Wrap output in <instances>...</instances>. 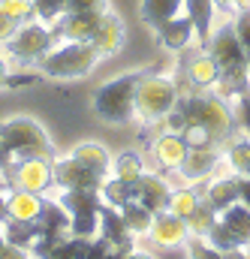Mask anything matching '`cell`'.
<instances>
[{"mask_svg":"<svg viewBox=\"0 0 250 259\" xmlns=\"http://www.w3.org/2000/svg\"><path fill=\"white\" fill-rule=\"evenodd\" d=\"M61 202L69 214V232L81 238H94L100 229V190H63Z\"/></svg>","mask_w":250,"mask_h":259,"instance_id":"52a82bcc","label":"cell"},{"mask_svg":"<svg viewBox=\"0 0 250 259\" xmlns=\"http://www.w3.org/2000/svg\"><path fill=\"white\" fill-rule=\"evenodd\" d=\"M205 202L214 211H226L238 202V175H220L205 187Z\"/></svg>","mask_w":250,"mask_h":259,"instance_id":"603a6c76","label":"cell"},{"mask_svg":"<svg viewBox=\"0 0 250 259\" xmlns=\"http://www.w3.org/2000/svg\"><path fill=\"white\" fill-rule=\"evenodd\" d=\"M103 181H106V175L85 166L72 154L69 157H55V184L63 187V190H100Z\"/></svg>","mask_w":250,"mask_h":259,"instance_id":"30bf717a","label":"cell"},{"mask_svg":"<svg viewBox=\"0 0 250 259\" xmlns=\"http://www.w3.org/2000/svg\"><path fill=\"white\" fill-rule=\"evenodd\" d=\"M55 46H58V36H55L52 24L36 18V21L18 24V30L9 36V42L0 46V55L12 64H39Z\"/></svg>","mask_w":250,"mask_h":259,"instance_id":"5b68a950","label":"cell"},{"mask_svg":"<svg viewBox=\"0 0 250 259\" xmlns=\"http://www.w3.org/2000/svg\"><path fill=\"white\" fill-rule=\"evenodd\" d=\"M124 259H154V256H151V253H145V250H130Z\"/></svg>","mask_w":250,"mask_h":259,"instance_id":"c3c4849f","label":"cell"},{"mask_svg":"<svg viewBox=\"0 0 250 259\" xmlns=\"http://www.w3.org/2000/svg\"><path fill=\"white\" fill-rule=\"evenodd\" d=\"M3 247H6V238H3V232H0V253H3Z\"/></svg>","mask_w":250,"mask_h":259,"instance_id":"816d5d0a","label":"cell"},{"mask_svg":"<svg viewBox=\"0 0 250 259\" xmlns=\"http://www.w3.org/2000/svg\"><path fill=\"white\" fill-rule=\"evenodd\" d=\"M184 97H187V124H205L211 130L214 142L220 148H226L238 133L229 100H223L217 94H199V91H190Z\"/></svg>","mask_w":250,"mask_h":259,"instance_id":"6da1fadb","label":"cell"},{"mask_svg":"<svg viewBox=\"0 0 250 259\" xmlns=\"http://www.w3.org/2000/svg\"><path fill=\"white\" fill-rule=\"evenodd\" d=\"M130 190H133V199H136V202H142V205H145L148 211H154V214L166 211L169 193H172L169 181L160 178V175H154V172H145L136 184H130Z\"/></svg>","mask_w":250,"mask_h":259,"instance_id":"9a60e30c","label":"cell"},{"mask_svg":"<svg viewBox=\"0 0 250 259\" xmlns=\"http://www.w3.org/2000/svg\"><path fill=\"white\" fill-rule=\"evenodd\" d=\"M0 9L15 18L18 24H27V21H36V9H33V0H0Z\"/></svg>","mask_w":250,"mask_h":259,"instance_id":"836d02e7","label":"cell"},{"mask_svg":"<svg viewBox=\"0 0 250 259\" xmlns=\"http://www.w3.org/2000/svg\"><path fill=\"white\" fill-rule=\"evenodd\" d=\"M238 202L250 208V178H238Z\"/></svg>","mask_w":250,"mask_h":259,"instance_id":"b9f144b4","label":"cell"},{"mask_svg":"<svg viewBox=\"0 0 250 259\" xmlns=\"http://www.w3.org/2000/svg\"><path fill=\"white\" fill-rule=\"evenodd\" d=\"M33 9H36V18L46 21V24H55L66 12V0H33Z\"/></svg>","mask_w":250,"mask_h":259,"instance_id":"d590c367","label":"cell"},{"mask_svg":"<svg viewBox=\"0 0 250 259\" xmlns=\"http://www.w3.org/2000/svg\"><path fill=\"white\" fill-rule=\"evenodd\" d=\"M181 136H184L187 148H220L205 124H187V127L181 130Z\"/></svg>","mask_w":250,"mask_h":259,"instance_id":"e575fe53","label":"cell"},{"mask_svg":"<svg viewBox=\"0 0 250 259\" xmlns=\"http://www.w3.org/2000/svg\"><path fill=\"white\" fill-rule=\"evenodd\" d=\"M184 12H187L190 21H193L196 39L205 46L208 36H211V30H214V12H217L214 0H184Z\"/></svg>","mask_w":250,"mask_h":259,"instance_id":"7402d4cb","label":"cell"},{"mask_svg":"<svg viewBox=\"0 0 250 259\" xmlns=\"http://www.w3.org/2000/svg\"><path fill=\"white\" fill-rule=\"evenodd\" d=\"M72 157L81 160L85 166L97 169L100 175H109V169H112V157H109V151H106L103 145H97V142H81V145H75V148H72Z\"/></svg>","mask_w":250,"mask_h":259,"instance_id":"484cf974","label":"cell"},{"mask_svg":"<svg viewBox=\"0 0 250 259\" xmlns=\"http://www.w3.org/2000/svg\"><path fill=\"white\" fill-rule=\"evenodd\" d=\"M187 256L190 259H223V253H220L217 247H211L205 238L190 235V238H187Z\"/></svg>","mask_w":250,"mask_h":259,"instance_id":"f35d334b","label":"cell"},{"mask_svg":"<svg viewBox=\"0 0 250 259\" xmlns=\"http://www.w3.org/2000/svg\"><path fill=\"white\" fill-rule=\"evenodd\" d=\"M12 160H15V157H12V154H6V151L0 148V175H3V169H6V166H9Z\"/></svg>","mask_w":250,"mask_h":259,"instance_id":"7dc6e473","label":"cell"},{"mask_svg":"<svg viewBox=\"0 0 250 259\" xmlns=\"http://www.w3.org/2000/svg\"><path fill=\"white\" fill-rule=\"evenodd\" d=\"M199 202H202L199 190H190V187H172L166 211H172V214H178V217H184V220H187L190 214L199 208Z\"/></svg>","mask_w":250,"mask_h":259,"instance_id":"f546056e","label":"cell"},{"mask_svg":"<svg viewBox=\"0 0 250 259\" xmlns=\"http://www.w3.org/2000/svg\"><path fill=\"white\" fill-rule=\"evenodd\" d=\"M100 18H103V12H66L52 24V30L58 36V42L61 39L63 42H91Z\"/></svg>","mask_w":250,"mask_h":259,"instance_id":"7c38bea8","label":"cell"},{"mask_svg":"<svg viewBox=\"0 0 250 259\" xmlns=\"http://www.w3.org/2000/svg\"><path fill=\"white\" fill-rule=\"evenodd\" d=\"M100 193L106 196V202H109V205H115V208H121L124 202L133 199L130 184L121 181V178H106V181H103V187H100Z\"/></svg>","mask_w":250,"mask_h":259,"instance_id":"1f68e13d","label":"cell"},{"mask_svg":"<svg viewBox=\"0 0 250 259\" xmlns=\"http://www.w3.org/2000/svg\"><path fill=\"white\" fill-rule=\"evenodd\" d=\"M232 112H235V124H238V133L250 139V91H244L241 97L232 100Z\"/></svg>","mask_w":250,"mask_h":259,"instance_id":"8d00e7d4","label":"cell"},{"mask_svg":"<svg viewBox=\"0 0 250 259\" xmlns=\"http://www.w3.org/2000/svg\"><path fill=\"white\" fill-rule=\"evenodd\" d=\"M33 223H36L39 238H55V235L69 232V214H66V208H63L58 199H55V202L46 199V202H43V211H39V217H36Z\"/></svg>","mask_w":250,"mask_h":259,"instance_id":"d6986e66","label":"cell"},{"mask_svg":"<svg viewBox=\"0 0 250 259\" xmlns=\"http://www.w3.org/2000/svg\"><path fill=\"white\" fill-rule=\"evenodd\" d=\"M97 232H100V238L109 241V247L115 253L127 256L133 250V232L127 229L124 217H121V208H115L109 202H103V208H100V229Z\"/></svg>","mask_w":250,"mask_h":259,"instance_id":"8fae6325","label":"cell"},{"mask_svg":"<svg viewBox=\"0 0 250 259\" xmlns=\"http://www.w3.org/2000/svg\"><path fill=\"white\" fill-rule=\"evenodd\" d=\"M214 6H217L220 12H229V15L238 12V0H214Z\"/></svg>","mask_w":250,"mask_h":259,"instance_id":"7bdbcfd3","label":"cell"},{"mask_svg":"<svg viewBox=\"0 0 250 259\" xmlns=\"http://www.w3.org/2000/svg\"><path fill=\"white\" fill-rule=\"evenodd\" d=\"M223 259H250V250L247 247H232V250H226Z\"/></svg>","mask_w":250,"mask_h":259,"instance_id":"f6af8a7d","label":"cell"},{"mask_svg":"<svg viewBox=\"0 0 250 259\" xmlns=\"http://www.w3.org/2000/svg\"><path fill=\"white\" fill-rule=\"evenodd\" d=\"M106 259H124V256H121V253H115V250H112V253H109V256H106Z\"/></svg>","mask_w":250,"mask_h":259,"instance_id":"f907efd6","label":"cell"},{"mask_svg":"<svg viewBox=\"0 0 250 259\" xmlns=\"http://www.w3.org/2000/svg\"><path fill=\"white\" fill-rule=\"evenodd\" d=\"M220 157H223V148H190L184 163L178 166V175L190 184H199L208 175H214V169L220 166Z\"/></svg>","mask_w":250,"mask_h":259,"instance_id":"5bb4252c","label":"cell"},{"mask_svg":"<svg viewBox=\"0 0 250 259\" xmlns=\"http://www.w3.org/2000/svg\"><path fill=\"white\" fill-rule=\"evenodd\" d=\"M0 148L6 154L18 157H46L55 160V145L49 139V133L39 127L33 118H9L0 121Z\"/></svg>","mask_w":250,"mask_h":259,"instance_id":"277c9868","label":"cell"},{"mask_svg":"<svg viewBox=\"0 0 250 259\" xmlns=\"http://www.w3.org/2000/svg\"><path fill=\"white\" fill-rule=\"evenodd\" d=\"M205 241H208L211 247H217L220 253H226V250H232V247H241V244L235 241V235H232V232L226 229V223H223L220 217H217V223L211 226V232L205 235Z\"/></svg>","mask_w":250,"mask_h":259,"instance_id":"d6a6232c","label":"cell"},{"mask_svg":"<svg viewBox=\"0 0 250 259\" xmlns=\"http://www.w3.org/2000/svg\"><path fill=\"white\" fill-rule=\"evenodd\" d=\"M187 142H184V136L181 133H172V130H166L163 136H157V142H154V160L163 166V169H169V172H178V166L184 163V157H187Z\"/></svg>","mask_w":250,"mask_h":259,"instance_id":"ac0fdd59","label":"cell"},{"mask_svg":"<svg viewBox=\"0 0 250 259\" xmlns=\"http://www.w3.org/2000/svg\"><path fill=\"white\" fill-rule=\"evenodd\" d=\"M181 12H184V0H142L139 3V18L151 30H157L160 24H166L169 18H175Z\"/></svg>","mask_w":250,"mask_h":259,"instance_id":"44dd1931","label":"cell"},{"mask_svg":"<svg viewBox=\"0 0 250 259\" xmlns=\"http://www.w3.org/2000/svg\"><path fill=\"white\" fill-rule=\"evenodd\" d=\"M223 154H226V160H229V166H232V172L238 178H250V139L247 136L232 139L223 148Z\"/></svg>","mask_w":250,"mask_h":259,"instance_id":"f1b7e54d","label":"cell"},{"mask_svg":"<svg viewBox=\"0 0 250 259\" xmlns=\"http://www.w3.org/2000/svg\"><path fill=\"white\" fill-rule=\"evenodd\" d=\"M43 196L39 193H30V190H9L6 193V214L12 217V220H36L39 217V211H43ZM6 217V220H9Z\"/></svg>","mask_w":250,"mask_h":259,"instance_id":"ffe728a7","label":"cell"},{"mask_svg":"<svg viewBox=\"0 0 250 259\" xmlns=\"http://www.w3.org/2000/svg\"><path fill=\"white\" fill-rule=\"evenodd\" d=\"M3 178L15 190H30V193H49L55 187V160L46 157H18L3 169Z\"/></svg>","mask_w":250,"mask_h":259,"instance_id":"ba28073f","label":"cell"},{"mask_svg":"<svg viewBox=\"0 0 250 259\" xmlns=\"http://www.w3.org/2000/svg\"><path fill=\"white\" fill-rule=\"evenodd\" d=\"M121 217H124L127 229L133 232V235H148L151 232V223H154V211H148L142 202H136V199H130L121 205Z\"/></svg>","mask_w":250,"mask_h":259,"instance_id":"4316f807","label":"cell"},{"mask_svg":"<svg viewBox=\"0 0 250 259\" xmlns=\"http://www.w3.org/2000/svg\"><path fill=\"white\" fill-rule=\"evenodd\" d=\"M175 100H178V81L172 75L145 72L139 81V91H136V118H142L145 124L166 121Z\"/></svg>","mask_w":250,"mask_h":259,"instance_id":"8992f818","label":"cell"},{"mask_svg":"<svg viewBox=\"0 0 250 259\" xmlns=\"http://www.w3.org/2000/svg\"><path fill=\"white\" fill-rule=\"evenodd\" d=\"M181 69H184V81H190L196 91H208L220 78V66H217V61L211 58V52L202 42L187 46L181 52Z\"/></svg>","mask_w":250,"mask_h":259,"instance_id":"9c48e42d","label":"cell"},{"mask_svg":"<svg viewBox=\"0 0 250 259\" xmlns=\"http://www.w3.org/2000/svg\"><path fill=\"white\" fill-rule=\"evenodd\" d=\"M15 30H18V21H15V18H9V15L0 9V46H3V42H9V36H12Z\"/></svg>","mask_w":250,"mask_h":259,"instance_id":"60d3db41","label":"cell"},{"mask_svg":"<svg viewBox=\"0 0 250 259\" xmlns=\"http://www.w3.org/2000/svg\"><path fill=\"white\" fill-rule=\"evenodd\" d=\"M112 172H115V178H121L127 184H136L145 175V160H142L139 151H121L112 160Z\"/></svg>","mask_w":250,"mask_h":259,"instance_id":"83f0119b","label":"cell"},{"mask_svg":"<svg viewBox=\"0 0 250 259\" xmlns=\"http://www.w3.org/2000/svg\"><path fill=\"white\" fill-rule=\"evenodd\" d=\"M9 72H12V69H9V61L0 55V88H6V78H9Z\"/></svg>","mask_w":250,"mask_h":259,"instance_id":"bcb514c9","label":"cell"},{"mask_svg":"<svg viewBox=\"0 0 250 259\" xmlns=\"http://www.w3.org/2000/svg\"><path fill=\"white\" fill-rule=\"evenodd\" d=\"M217 217H220V211H214L205 199L199 202V208L193 211L187 217V229H190V235H196V238H205L208 232H211V226L217 223Z\"/></svg>","mask_w":250,"mask_h":259,"instance_id":"4dcf8cb0","label":"cell"},{"mask_svg":"<svg viewBox=\"0 0 250 259\" xmlns=\"http://www.w3.org/2000/svg\"><path fill=\"white\" fill-rule=\"evenodd\" d=\"M220 220L226 223V229L235 235L241 247H250V208L244 202H235L226 211H220Z\"/></svg>","mask_w":250,"mask_h":259,"instance_id":"cb8c5ba5","label":"cell"},{"mask_svg":"<svg viewBox=\"0 0 250 259\" xmlns=\"http://www.w3.org/2000/svg\"><path fill=\"white\" fill-rule=\"evenodd\" d=\"M241 9H244V12H250V0H238V12H241Z\"/></svg>","mask_w":250,"mask_h":259,"instance_id":"681fc988","label":"cell"},{"mask_svg":"<svg viewBox=\"0 0 250 259\" xmlns=\"http://www.w3.org/2000/svg\"><path fill=\"white\" fill-rule=\"evenodd\" d=\"M106 9L109 0H66V12H106Z\"/></svg>","mask_w":250,"mask_h":259,"instance_id":"ab89813d","label":"cell"},{"mask_svg":"<svg viewBox=\"0 0 250 259\" xmlns=\"http://www.w3.org/2000/svg\"><path fill=\"white\" fill-rule=\"evenodd\" d=\"M148 238L160 247H178V244H187L190 238V229H187V220L172 214V211H160L154 214V223H151V232Z\"/></svg>","mask_w":250,"mask_h":259,"instance_id":"4fadbf2b","label":"cell"},{"mask_svg":"<svg viewBox=\"0 0 250 259\" xmlns=\"http://www.w3.org/2000/svg\"><path fill=\"white\" fill-rule=\"evenodd\" d=\"M0 232H3V238H6L9 244L21 247V250H27V253H30V247H33L36 238H39L33 220H12V217H9V220L0 226Z\"/></svg>","mask_w":250,"mask_h":259,"instance_id":"d4e9b609","label":"cell"},{"mask_svg":"<svg viewBox=\"0 0 250 259\" xmlns=\"http://www.w3.org/2000/svg\"><path fill=\"white\" fill-rule=\"evenodd\" d=\"M91 42L100 49L103 58L118 55L124 49V24H121V18L106 9L103 18H100V24H97V30H94V36H91Z\"/></svg>","mask_w":250,"mask_h":259,"instance_id":"2e32d148","label":"cell"},{"mask_svg":"<svg viewBox=\"0 0 250 259\" xmlns=\"http://www.w3.org/2000/svg\"><path fill=\"white\" fill-rule=\"evenodd\" d=\"M154 33H157V39H160V46H163V49L178 52V55L187 49L190 39L196 36V33H193V21H190L187 12H181V15L169 18V21H166V24H160Z\"/></svg>","mask_w":250,"mask_h":259,"instance_id":"e0dca14e","label":"cell"},{"mask_svg":"<svg viewBox=\"0 0 250 259\" xmlns=\"http://www.w3.org/2000/svg\"><path fill=\"white\" fill-rule=\"evenodd\" d=\"M232 27H235V36L244 49V58H247V66H250V12H235L232 15Z\"/></svg>","mask_w":250,"mask_h":259,"instance_id":"74e56055","label":"cell"},{"mask_svg":"<svg viewBox=\"0 0 250 259\" xmlns=\"http://www.w3.org/2000/svg\"><path fill=\"white\" fill-rule=\"evenodd\" d=\"M6 193H9V190H6V184L0 181V226H3L6 217H9V214H6Z\"/></svg>","mask_w":250,"mask_h":259,"instance_id":"ee69618b","label":"cell"},{"mask_svg":"<svg viewBox=\"0 0 250 259\" xmlns=\"http://www.w3.org/2000/svg\"><path fill=\"white\" fill-rule=\"evenodd\" d=\"M145 72H127L118 75L106 84L97 88L94 94V112L100 121L106 124H127L130 118H136V91Z\"/></svg>","mask_w":250,"mask_h":259,"instance_id":"7a4b0ae2","label":"cell"},{"mask_svg":"<svg viewBox=\"0 0 250 259\" xmlns=\"http://www.w3.org/2000/svg\"><path fill=\"white\" fill-rule=\"evenodd\" d=\"M100 61H103V55L94 42H61L39 61V69L49 78L72 81V78L91 75Z\"/></svg>","mask_w":250,"mask_h":259,"instance_id":"3957f363","label":"cell"}]
</instances>
